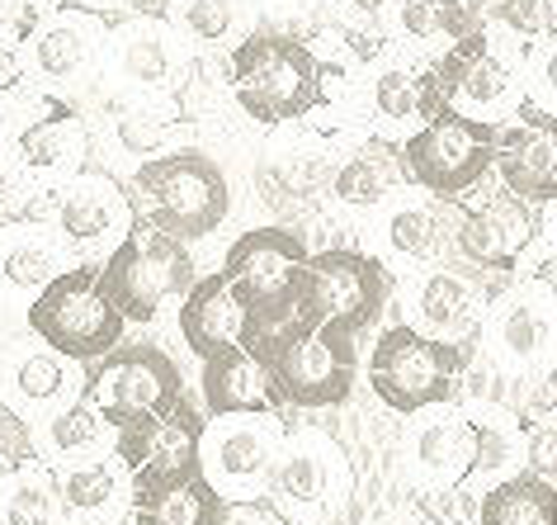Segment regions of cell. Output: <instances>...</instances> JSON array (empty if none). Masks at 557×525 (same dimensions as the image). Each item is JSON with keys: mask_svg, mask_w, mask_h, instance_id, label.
<instances>
[{"mask_svg": "<svg viewBox=\"0 0 557 525\" xmlns=\"http://www.w3.org/2000/svg\"><path fill=\"white\" fill-rule=\"evenodd\" d=\"M478 24L510 44L529 48L534 38L557 34V0H472Z\"/></svg>", "mask_w": 557, "mask_h": 525, "instance_id": "f35d334b", "label": "cell"}, {"mask_svg": "<svg viewBox=\"0 0 557 525\" xmlns=\"http://www.w3.org/2000/svg\"><path fill=\"white\" fill-rule=\"evenodd\" d=\"M492 181L529 204L557 199V119L520 105V114L500 123L492 143Z\"/></svg>", "mask_w": 557, "mask_h": 525, "instance_id": "484cf974", "label": "cell"}, {"mask_svg": "<svg viewBox=\"0 0 557 525\" xmlns=\"http://www.w3.org/2000/svg\"><path fill=\"white\" fill-rule=\"evenodd\" d=\"M331 5V0H326ZM336 10L345 20H364V24H379V10H383V0H336Z\"/></svg>", "mask_w": 557, "mask_h": 525, "instance_id": "c3c4849f", "label": "cell"}, {"mask_svg": "<svg viewBox=\"0 0 557 525\" xmlns=\"http://www.w3.org/2000/svg\"><path fill=\"white\" fill-rule=\"evenodd\" d=\"M355 492L350 454L322 426H288L270 468V502L288 525H326Z\"/></svg>", "mask_w": 557, "mask_h": 525, "instance_id": "9c48e42d", "label": "cell"}, {"mask_svg": "<svg viewBox=\"0 0 557 525\" xmlns=\"http://www.w3.org/2000/svg\"><path fill=\"white\" fill-rule=\"evenodd\" d=\"M161 15L185 34L194 52H227L260 24L250 0H161Z\"/></svg>", "mask_w": 557, "mask_h": 525, "instance_id": "d590c367", "label": "cell"}, {"mask_svg": "<svg viewBox=\"0 0 557 525\" xmlns=\"http://www.w3.org/2000/svg\"><path fill=\"white\" fill-rule=\"evenodd\" d=\"M364 252L383 270L401 266V274L430 260L454 256V199H440L421 185H397L379 209L364 213Z\"/></svg>", "mask_w": 557, "mask_h": 525, "instance_id": "ac0fdd59", "label": "cell"}, {"mask_svg": "<svg viewBox=\"0 0 557 525\" xmlns=\"http://www.w3.org/2000/svg\"><path fill=\"white\" fill-rule=\"evenodd\" d=\"M397 185H407V166H401L397 143L364 137V143H355L350 151H341L336 166H331L326 199L364 218L369 209H379Z\"/></svg>", "mask_w": 557, "mask_h": 525, "instance_id": "1f68e13d", "label": "cell"}, {"mask_svg": "<svg viewBox=\"0 0 557 525\" xmlns=\"http://www.w3.org/2000/svg\"><path fill=\"white\" fill-rule=\"evenodd\" d=\"M308 256L312 246L298 228L260 223V228H246L232 242L227 260H222V280H227L232 298L242 303V337H236V345L256 351L260 361L288 331L308 327V313L298 303Z\"/></svg>", "mask_w": 557, "mask_h": 525, "instance_id": "6da1fadb", "label": "cell"}, {"mask_svg": "<svg viewBox=\"0 0 557 525\" xmlns=\"http://www.w3.org/2000/svg\"><path fill=\"white\" fill-rule=\"evenodd\" d=\"M478 525H557V488L553 478L520 474L478 492Z\"/></svg>", "mask_w": 557, "mask_h": 525, "instance_id": "8d00e7d4", "label": "cell"}, {"mask_svg": "<svg viewBox=\"0 0 557 525\" xmlns=\"http://www.w3.org/2000/svg\"><path fill=\"white\" fill-rule=\"evenodd\" d=\"M199 389H203L208 417H218V412H284L288 407L274 375H270V365L236 341L222 345L213 355H203Z\"/></svg>", "mask_w": 557, "mask_h": 525, "instance_id": "4dcf8cb0", "label": "cell"}, {"mask_svg": "<svg viewBox=\"0 0 557 525\" xmlns=\"http://www.w3.org/2000/svg\"><path fill=\"white\" fill-rule=\"evenodd\" d=\"M478 464V422L468 403H430L411 412L401 440V474L416 492H463Z\"/></svg>", "mask_w": 557, "mask_h": 525, "instance_id": "44dd1931", "label": "cell"}, {"mask_svg": "<svg viewBox=\"0 0 557 525\" xmlns=\"http://www.w3.org/2000/svg\"><path fill=\"white\" fill-rule=\"evenodd\" d=\"M478 355L496 379L524 383L539 375H553V345H557V289L548 270L520 274L506 294H492L486 317L478 327Z\"/></svg>", "mask_w": 557, "mask_h": 525, "instance_id": "52a82bcc", "label": "cell"}, {"mask_svg": "<svg viewBox=\"0 0 557 525\" xmlns=\"http://www.w3.org/2000/svg\"><path fill=\"white\" fill-rule=\"evenodd\" d=\"M10 143H15L20 171L29 181L34 199H48L58 185H66L76 171L90 166V123L76 105L38 100L34 114H20L10 123Z\"/></svg>", "mask_w": 557, "mask_h": 525, "instance_id": "7402d4cb", "label": "cell"}, {"mask_svg": "<svg viewBox=\"0 0 557 525\" xmlns=\"http://www.w3.org/2000/svg\"><path fill=\"white\" fill-rule=\"evenodd\" d=\"M425 86V66L401 58L397 48H383L379 58L364 66V114H369V137L383 143H401L411 129H421L425 114H435Z\"/></svg>", "mask_w": 557, "mask_h": 525, "instance_id": "83f0119b", "label": "cell"}, {"mask_svg": "<svg viewBox=\"0 0 557 525\" xmlns=\"http://www.w3.org/2000/svg\"><path fill=\"white\" fill-rule=\"evenodd\" d=\"M284 431V412H218L199 426L194 468L222 502H260Z\"/></svg>", "mask_w": 557, "mask_h": 525, "instance_id": "4fadbf2b", "label": "cell"}, {"mask_svg": "<svg viewBox=\"0 0 557 525\" xmlns=\"http://www.w3.org/2000/svg\"><path fill=\"white\" fill-rule=\"evenodd\" d=\"M227 90L242 119L260 133L294 123L317 105V58L294 29L256 24L227 48Z\"/></svg>", "mask_w": 557, "mask_h": 525, "instance_id": "3957f363", "label": "cell"}, {"mask_svg": "<svg viewBox=\"0 0 557 525\" xmlns=\"http://www.w3.org/2000/svg\"><path fill=\"white\" fill-rule=\"evenodd\" d=\"M199 426H203V417L185 403V398H180L175 407H165L161 417H143V422L119 426L114 454L128 464L133 488H137V483H161V478L194 474Z\"/></svg>", "mask_w": 557, "mask_h": 525, "instance_id": "4316f807", "label": "cell"}, {"mask_svg": "<svg viewBox=\"0 0 557 525\" xmlns=\"http://www.w3.org/2000/svg\"><path fill=\"white\" fill-rule=\"evenodd\" d=\"M194 52L185 34L175 29L161 10H128L123 20L109 24L104 58L95 95L104 105H147V100H175L185 86Z\"/></svg>", "mask_w": 557, "mask_h": 525, "instance_id": "5b68a950", "label": "cell"}, {"mask_svg": "<svg viewBox=\"0 0 557 525\" xmlns=\"http://www.w3.org/2000/svg\"><path fill=\"white\" fill-rule=\"evenodd\" d=\"M218 525H288V521L260 497V502H222V521Z\"/></svg>", "mask_w": 557, "mask_h": 525, "instance_id": "bcb514c9", "label": "cell"}, {"mask_svg": "<svg viewBox=\"0 0 557 525\" xmlns=\"http://www.w3.org/2000/svg\"><path fill=\"white\" fill-rule=\"evenodd\" d=\"M0 525H62L58 478L44 460H20L0 474Z\"/></svg>", "mask_w": 557, "mask_h": 525, "instance_id": "74e56055", "label": "cell"}, {"mask_svg": "<svg viewBox=\"0 0 557 525\" xmlns=\"http://www.w3.org/2000/svg\"><path fill=\"white\" fill-rule=\"evenodd\" d=\"M520 58H524L520 44H510V38H500L478 24V34H468L463 44H454L440 62L425 66L430 100L500 129V123L515 119L524 105Z\"/></svg>", "mask_w": 557, "mask_h": 525, "instance_id": "ba28073f", "label": "cell"}, {"mask_svg": "<svg viewBox=\"0 0 557 525\" xmlns=\"http://www.w3.org/2000/svg\"><path fill=\"white\" fill-rule=\"evenodd\" d=\"M175 331L199 361L242 337V303L232 298L222 270L203 274V280H194L185 289V298H180V308H175Z\"/></svg>", "mask_w": 557, "mask_h": 525, "instance_id": "d6a6232c", "label": "cell"}, {"mask_svg": "<svg viewBox=\"0 0 557 525\" xmlns=\"http://www.w3.org/2000/svg\"><path fill=\"white\" fill-rule=\"evenodd\" d=\"M66 266H76V256L62 242V232L52 228L48 213L5 218L0 223V331H10V327L20 331L29 303Z\"/></svg>", "mask_w": 557, "mask_h": 525, "instance_id": "603a6c76", "label": "cell"}, {"mask_svg": "<svg viewBox=\"0 0 557 525\" xmlns=\"http://www.w3.org/2000/svg\"><path fill=\"white\" fill-rule=\"evenodd\" d=\"M180 398H185V379L161 345H114L86 365V403L114 426L161 417Z\"/></svg>", "mask_w": 557, "mask_h": 525, "instance_id": "e0dca14e", "label": "cell"}, {"mask_svg": "<svg viewBox=\"0 0 557 525\" xmlns=\"http://www.w3.org/2000/svg\"><path fill=\"white\" fill-rule=\"evenodd\" d=\"M48 218L62 232V242L72 246L76 266H100L114 246L137 228V209L128 185L114 171H76L66 185H58L48 195Z\"/></svg>", "mask_w": 557, "mask_h": 525, "instance_id": "d6986e66", "label": "cell"}, {"mask_svg": "<svg viewBox=\"0 0 557 525\" xmlns=\"http://www.w3.org/2000/svg\"><path fill=\"white\" fill-rule=\"evenodd\" d=\"M66 5L95 10V15H114V10H123V5H128V0H66Z\"/></svg>", "mask_w": 557, "mask_h": 525, "instance_id": "681fc988", "label": "cell"}, {"mask_svg": "<svg viewBox=\"0 0 557 525\" xmlns=\"http://www.w3.org/2000/svg\"><path fill=\"white\" fill-rule=\"evenodd\" d=\"M128 10H161V0H128Z\"/></svg>", "mask_w": 557, "mask_h": 525, "instance_id": "f907efd6", "label": "cell"}, {"mask_svg": "<svg viewBox=\"0 0 557 525\" xmlns=\"http://www.w3.org/2000/svg\"><path fill=\"white\" fill-rule=\"evenodd\" d=\"M379 34L401 58L430 66L468 34H478V10L472 0H383Z\"/></svg>", "mask_w": 557, "mask_h": 525, "instance_id": "f1b7e54d", "label": "cell"}, {"mask_svg": "<svg viewBox=\"0 0 557 525\" xmlns=\"http://www.w3.org/2000/svg\"><path fill=\"white\" fill-rule=\"evenodd\" d=\"M34 454V440H29V422L20 417V412H10L0 403V474H5L10 464L29 460Z\"/></svg>", "mask_w": 557, "mask_h": 525, "instance_id": "ee69618b", "label": "cell"}, {"mask_svg": "<svg viewBox=\"0 0 557 525\" xmlns=\"http://www.w3.org/2000/svg\"><path fill=\"white\" fill-rule=\"evenodd\" d=\"M250 5H256V15L278 24V29H294L298 20H308L312 10H322L326 0H250Z\"/></svg>", "mask_w": 557, "mask_h": 525, "instance_id": "f6af8a7d", "label": "cell"}, {"mask_svg": "<svg viewBox=\"0 0 557 525\" xmlns=\"http://www.w3.org/2000/svg\"><path fill=\"white\" fill-rule=\"evenodd\" d=\"M20 44H24V62L38 95L62 105H86L100 81V58H104V34H109V15L81 5H44V10H24L20 15Z\"/></svg>", "mask_w": 557, "mask_h": 525, "instance_id": "8992f818", "label": "cell"}, {"mask_svg": "<svg viewBox=\"0 0 557 525\" xmlns=\"http://www.w3.org/2000/svg\"><path fill=\"white\" fill-rule=\"evenodd\" d=\"M29 181L20 171V157H15V143H10V123H0V223L5 218H20L29 213Z\"/></svg>", "mask_w": 557, "mask_h": 525, "instance_id": "b9f144b4", "label": "cell"}, {"mask_svg": "<svg viewBox=\"0 0 557 525\" xmlns=\"http://www.w3.org/2000/svg\"><path fill=\"white\" fill-rule=\"evenodd\" d=\"M387 298H393V270H383L359 246H322L308 256L298 303L312 327H331L359 341V331L383 317Z\"/></svg>", "mask_w": 557, "mask_h": 525, "instance_id": "7c38bea8", "label": "cell"}, {"mask_svg": "<svg viewBox=\"0 0 557 525\" xmlns=\"http://www.w3.org/2000/svg\"><path fill=\"white\" fill-rule=\"evenodd\" d=\"M492 294L496 289L486 280V270L458 256L430 260V266L407 270V280H401V322L440 345H463L468 351Z\"/></svg>", "mask_w": 557, "mask_h": 525, "instance_id": "2e32d148", "label": "cell"}, {"mask_svg": "<svg viewBox=\"0 0 557 525\" xmlns=\"http://www.w3.org/2000/svg\"><path fill=\"white\" fill-rule=\"evenodd\" d=\"M379 525H440V521L430 516V511H425L421 502H397V506L387 511V516H383Z\"/></svg>", "mask_w": 557, "mask_h": 525, "instance_id": "7dc6e473", "label": "cell"}, {"mask_svg": "<svg viewBox=\"0 0 557 525\" xmlns=\"http://www.w3.org/2000/svg\"><path fill=\"white\" fill-rule=\"evenodd\" d=\"M463 365H468L463 345H440L421 337V331H411L407 322H397L379 331V341L369 351V389L383 407L411 417V412H421L430 403L454 398Z\"/></svg>", "mask_w": 557, "mask_h": 525, "instance_id": "9a60e30c", "label": "cell"}, {"mask_svg": "<svg viewBox=\"0 0 557 525\" xmlns=\"http://www.w3.org/2000/svg\"><path fill=\"white\" fill-rule=\"evenodd\" d=\"M294 129V123H288ZM331 166L336 157L322 151L308 137H294V143H270L260 151V161L250 166V195L270 223L298 228V218L312 209L317 199H326V181H331Z\"/></svg>", "mask_w": 557, "mask_h": 525, "instance_id": "d4e9b609", "label": "cell"}, {"mask_svg": "<svg viewBox=\"0 0 557 525\" xmlns=\"http://www.w3.org/2000/svg\"><path fill=\"white\" fill-rule=\"evenodd\" d=\"M44 100L29 76V62H24V44L15 24H0V123H15L20 114Z\"/></svg>", "mask_w": 557, "mask_h": 525, "instance_id": "ab89813d", "label": "cell"}, {"mask_svg": "<svg viewBox=\"0 0 557 525\" xmlns=\"http://www.w3.org/2000/svg\"><path fill=\"white\" fill-rule=\"evenodd\" d=\"M520 95L524 109L557 119V34L534 38L520 58Z\"/></svg>", "mask_w": 557, "mask_h": 525, "instance_id": "60d3db41", "label": "cell"}, {"mask_svg": "<svg viewBox=\"0 0 557 525\" xmlns=\"http://www.w3.org/2000/svg\"><path fill=\"white\" fill-rule=\"evenodd\" d=\"M454 256L486 274L548 270L553 260V199L529 204L506 185H472L454 199Z\"/></svg>", "mask_w": 557, "mask_h": 525, "instance_id": "277c9868", "label": "cell"}, {"mask_svg": "<svg viewBox=\"0 0 557 525\" xmlns=\"http://www.w3.org/2000/svg\"><path fill=\"white\" fill-rule=\"evenodd\" d=\"M52 478H58L62 525H123L133 506V474L114 450L58 464Z\"/></svg>", "mask_w": 557, "mask_h": 525, "instance_id": "f546056e", "label": "cell"}, {"mask_svg": "<svg viewBox=\"0 0 557 525\" xmlns=\"http://www.w3.org/2000/svg\"><path fill=\"white\" fill-rule=\"evenodd\" d=\"M100 280L109 289V298H114V308L123 313V322L151 327L165 313V303L185 298V289L199 274H194L189 242H180L151 223H137L100 260Z\"/></svg>", "mask_w": 557, "mask_h": 525, "instance_id": "8fae6325", "label": "cell"}, {"mask_svg": "<svg viewBox=\"0 0 557 525\" xmlns=\"http://www.w3.org/2000/svg\"><path fill=\"white\" fill-rule=\"evenodd\" d=\"M86 398V365L52 351L34 331L20 327L15 341H0V403L24 422L52 417L58 407Z\"/></svg>", "mask_w": 557, "mask_h": 525, "instance_id": "cb8c5ba5", "label": "cell"}, {"mask_svg": "<svg viewBox=\"0 0 557 525\" xmlns=\"http://www.w3.org/2000/svg\"><path fill=\"white\" fill-rule=\"evenodd\" d=\"M137 223H151L180 242H203L232 218V175L203 143H175L151 151L128 171Z\"/></svg>", "mask_w": 557, "mask_h": 525, "instance_id": "7a4b0ae2", "label": "cell"}, {"mask_svg": "<svg viewBox=\"0 0 557 525\" xmlns=\"http://www.w3.org/2000/svg\"><path fill=\"white\" fill-rule=\"evenodd\" d=\"M524 468L539 474V478L557 474V417H543V422L524 426Z\"/></svg>", "mask_w": 557, "mask_h": 525, "instance_id": "7bdbcfd3", "label": "cell"}, {"mask_svg": "<svg viewBox=\"0 0 557 525\" xmlns=\"http://www.w3.org/2000/svg\"><path fill=\"white\" fill-rule=\"evenodd\" d=\"M123 327L128 322L109 298L100 266H66L24 313V331H34L38 341H48L52 351L72 355L81 365L123 345Z\"/></svg>", "mask_w": 557, "mask_h": 525, "instance_id": "30bf717a", "label": "cell"}, {"mask_svg": "<svg viewBox=\"0 0 557 525\" xmlns=\"http://www.w3.org/2000/svg\"><path fill=\"white\" fill-rule=\"evenodd\" d=\"M29 440H34V460H44L48 468L58 464H72V460H86V454H104L114 450L119 440V426L104 422L86 398L58 407L52 417H38L29 422Z\"/></svg>", "mask_w": 557, "mask_h": 525, "instance_id": "836d02e7", "label": "cell"}, {"mask_svg": "<svg viewBox=\"0 0 557 525\" xmlns=\"http://www.w3.org/2000/svg\"><path fill=\"white\" fill-rule=\"evenodd\" d=\"M133 525H218L222 521V497L194 474L180 478H161V483H137L133 488V506H128Z\"/></svg>", "mask_w": 557, "mask_h": 525, "instance_id": "e575fe53", "label": "cell"}, {"mask_svg": "<svg viewBox=\"0 0 557 525\" xmlns=\"http://www.w3.org/2000/svg\"><path fill=\"white\" fill-rule=\"evenodd\" d=\"M44 5H58V0H29V10H44Z\"/></svg>", "mask_w": 557, "mask_h": 525, "instance_id": "816d5d0a", "label": "cell"}, {"mask_svg": "<svg viewBox=\"0 0 557 525\" xmlns=\"http://www.w3.org/2000/svg\"><path fill=\"white\" fill-rule=\"evenodd\" d=\"M492 143H496L492 123L440 105L435 114H425L421 129L401 137L397 151L411 185H421L440 199H463L472 185H482L492 175Z\"/></svg>", "mask_w": 557, "mask_h": 525, "instance_id": "5bb4252c", "label": "cell"}, {"mask_svg": "<svg viewBox=\"0 0 557 525\" xmlns=\"http://www.w3.org/2000/svg\"><path fill=\"white\" fill-rule=\"evenodd\" d=\"M270 375L278 383L288 407H308V412H322V407H341L355 389V337H341L331 327H298L288 331L284 341L264 355Z\"/></svg>", "mask_w": 557, "mask_h": 525, "instance_id": "ffe728a7", "label": "cell"}]
</instances>
